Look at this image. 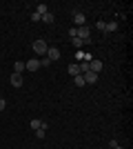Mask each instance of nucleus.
Wrapping results in <instances>:
<instances>
[{"label": "nucleus", "mask_w": 133, "mask_h": 149, "mask_svg": "<svg viewBox=\"0 0 133 149\" xmlns=\"http://www.w3.org/2000/svg\"><path fill=\"white\" fill-rule=\"evenodd\" d=\"M47 49H49L47 40H36V42H33V51H36V54H38L40 58H42L44 54H47Z\"/></svg>", "instance_id": "2"}, {"label": "nucleus", "mask_w": 133, "mask_h": 149, "mask_svg": "<svg viewBox=\"0 0 133 149\" xmlns=\"http://www.w3.org/2000/svg\"><path fill=\"white\" fill-rule=\"evenodd\" d=\"M44 134H47L44 129H38V131H36V138H40V140H42V138H44Z\"/></svg>", "instance_id": "19"}, {"label": "nucleus", "mask_w": 133, "mask_h": 149, "mask_svg": "<svg viewBox=\"0 0 133 149\" xmlns=\"http://www.w3.org/2000/svg\"><path fill=\"white\" fill-rule=\"evenodd\" d=\"M84 78V85H95L100 80V74H93V71H87V74H80Z\"/></svg>", "instance_id": "3"}, {"label": "nucleus", "mask_w": 133, "mask_h": 149, "mask_svg": "<svg viewBox=\"0 0 133 149\" xmlns=\"http://www.w3.org/2000/svg\"><path fill=\"white\" fill-rule=\"evenodd\" d=\"M71 40H73V45H76L78 49H80V47H82V45H84V42H82V40H80V38H78V36H76V38H71Z\"/></svg>", "instance_id": "18"}, {"label": "nucleus", "mask_w": 133, "mask_h": 149, "mask_svg": "<svg viewBox=\"0 0 133 149\" xmlns=\"http://www.w3.org/2000/svg\"><path fill=\"white\" fill-rule=\"evenodd\" d=\"M76 36L80 38V40H82L84 45H89V42H91V29H89L87 25H84V27H76Z\"/></svg>", "instance_id": "1"}, {"label": "nucleus", "mask_w": 133, "mask_h": 149, "mask_svg": "<svg viewBox=\"0 0 133 149\" xmlns=\"http://www.w3.org/2000/svg\"><path fill=\"white\" fill-rule=\"evenodd\" d=\"M104 31H118V22H107Z\"/></svg>", "instance_id": "15"}, {"label": "nucleus", "mask_w": 133, "mask_h": 149, "mask_svg": "<svg viewBox=\"0 0 133 149\" xmlns=\"http://www.w3.org/2000/svg\"><path fill=\"white\" fill-rule=\"evenodd\" d=\"M44 56L49 58L51 62H53V60H60V49H58V47H49V49H47V54H44Z\"/></svg>", "instance_id": "4"}, {"label": "nucleus", "mask_w": 133, "mask_h": 149, "mask_svg": "<svg viewBox=\"0 0 133 149\" xmlns=\"http://www.w3.org/2000/svg\"><path fill=\"white\" fill-rule=\"evenodd\" d=\"M9 82H11L13 87H22V74H11Z\"/></svg>", "instance_id": "8"}, {"label": "nucleus", "mask_w": 133, "mask_h": 149, "mask_svg": "<svg viewBox=\"0 0 133 149\" xmlns=\"http://www.w3.org/2000/svg\"><path fill=\"white\" fill-rule=\"evenodd\" d=\"M69 74H71V76H78V74H80V67H78L76 62H73V65H69Z\"/></svg>", "instance_id": "14"}, {"label": "nucleus", "mask_w": 133, "mask_h": 149, "mask_svg": "<svg viewBox=\"0 0 133 149\" xmlns=\"http://www.w3.org/2000/svg\"><path fill=\"white\" fill-rule=\"evenodd\" d=\"M113 149H124V147H120V145H118V147H113Z\"/></svg>", "instance_id": "22"}, {"label": "nucleus", "mask_w": 133, "mask_h": 149, "mask_svg": "<svg viewBox=\"0 0 133 149\" xmlns=\"http://www.w3.org/2000/svg\"><path fill=\"white\" fill-rule=\"evenodd\" d=\"M73 82H76V87H84V78H82L80 74H78V76H73Z\"/></svg>", "instance_id": "12"}, {"label": "nucleus", "mask_w": 133, "mask_h": 149, "mask_svg": "<svg viewBox=\"0 0 133 149\" xmlns=\"http://www.w3.org/2000/svg\"><path fill=\"white\" fill-rule=\"evenodd\" d=\"M22 71H25V62L16 60V65H13V74H22Z\"/></svg>", "instance_id": "11"}, {"label": "nucleus", "mask_w": 133, "mask_h": 149, "mask_svg": "<svg viewBox=\"0 0 133 149\" xmlns=\"http://www.w3.org/2000/svg\"><path fill=\"white\" fill-rule=\"evenodd\" d=\"M78 67H80V74H87V71H91V69H89V60L80 62V65H78Z\"/></svg>", "instance_id": "13"}, {"label": "nucleus", "mask_w": 133, "mask_h": 149, "mask_svg": "<svg viewBox=\"0 0 133 149\" xmlns=\"http://www.w3.org/2000/svg\"><path fill=\"white\" fill-rule=\"evenodd\" d=\"M109 147H111V149L118 147V140H115V138H111V140H109Z\"/></svg>", "instance_id": "21"}, {"label": "nucleus", "mask_w": 133, "mask_h": 149, "mask_svg": "<svg viewBox=\"0 0 133 149\" xmlns=\"http://www.w3.org/2000/svg\"><path fill=\"white\" fill-rule=\"evenodd\" d=\"M53 20H56V18H53V13H51V11H47V13L42 16V18H40V22H47V25H53Z\"/></svg>", "instance_id": "9"}, {"label": "nucleus", "mask_w": 133, "mask_h": 149, "mask_svg": "<svg viewBox=\"0 0 133 149\" xmlns=\"http://www.w3.org/2000/svg\"><path fill=\"white\" fill-rule=\"evenodd\" d=\"M47 11H49V7L44 5V2H40V5H38V7H36V13H38L40 18H42V16H44V13H47Z\"/></svg>", "instance_id": "10"}, {"label": "nucleus", "mask_w": 133, "mask_h": 149, "mask_svg": "<svg viewBox=\"0 0 133 149\" xmlns=\"http://www.w3.org/2000/svg\"><path fill=\"white\" fill-rule=\"evenodd\" d=\"M73 22H76V27H84V22H87V16H84L82 11H73Z\"/></svg>", "instance_id": "6"}, {"label": "nucleus", "mask_w": 133, "mask_h": 149, "mask_svg": "<svg viewBox=\"0 0 133 149\" xmlns=\"http://www.w3.org/2000/svg\"><path fill=\"white\" fill-rule=\"evenodd\" d=\"M102 67H104V62H102V60H89V69H91L93 74H100Z\"/></svg>", "instance_id": "7"}, {"label": "nucleus", "mask_w": 133, "mask_h": 149, "mask_svg": "<svg viewBox=\"0 0 133 149\" xmlns=\"http://www.w3.org/2000/svg\"><path fill=\"white\" fill-rule=\"evenodd\" d=\"M5 107H7V100H5V98H0V111H5Z\"/></svg>", "instance_id": "20"}, {"label": "nucleus", "mask_w": 133, "mask_h": 149, "mask_svg": "<svg viewBox=\"0 0 133 149\" xmlns=\"http://www.w3.org/2000/svg\"><path fill=\"white\" fill-rule=\"evenodd\" d=\"M104 27H107V22H104V20H98V22H95V29L104 31Z\"/></svg>", "instance_id": "16"}, {"label": "nucleus", "mask_w": 133, "mask_h": 149, "mask_svg": "<svg viewBox=\"0 0 133 149\" xmlns=\"http://www.w3.org/2000/svg\"><path fill=\"white\" fill-rule=\"evenodd\" d=\"M40 65H42V67H49V65H51V60H49L47 56H42V58H40Z\"/></svg>", "instance_id": "17"}, {"label": "nucleus", "mask_w": 133, "mask_h": 149, "mask_svg": "<svg viewBox=\"0 0 133 149\" xmlns=\"http://www.w3.org/2000/svg\"><path fill=\"white\" fill-rule=\"evenodd\" d=\"M25 69H27V71H38V69H40V58L27 60V62H25Z\"/></svg>", "instance_id": "5"}]
</instances>
